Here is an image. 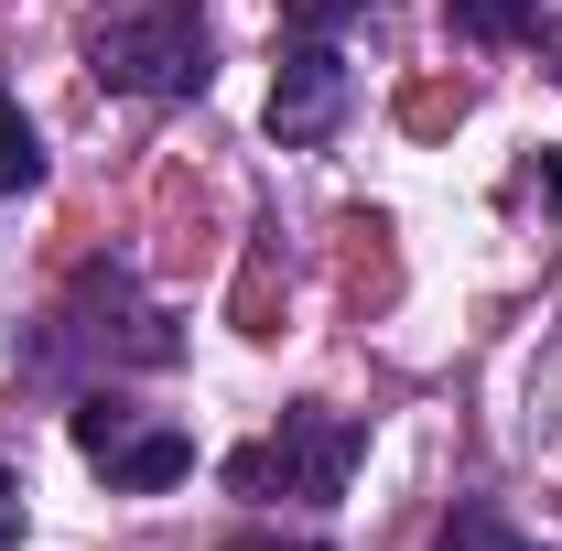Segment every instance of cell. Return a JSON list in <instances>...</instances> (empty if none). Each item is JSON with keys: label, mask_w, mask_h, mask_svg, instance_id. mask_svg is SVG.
I'll return each instance as SVG.
<instances>
[{"label": "cell", "mask_w": 562, "mask_h": 551, "mask_svg": "<svg viewBox=\"0 0 562 551\" xmlns=\"http://www.w3.org/2000/svg\"><path fill=\"white\" fill-rule=\"evenodd\" d=\"M368 0H281V33H303V44H336Z\"/></svg>", "instance_id": "8"}, {"label": "cell", "mask_w": 562, "mask_h": 551, "mask_svg": "<svg viewBox=\"0 0 562 551\" xmlns=\"http://www.w3.org/2000/svg\"><path fill=\"white\" fill-rule=\"evenodd\" d=\"M22 184H44V131L22 109H0V195H22Z\"/></svg>", "instance_id": "6"}, {"label": "cell", "mask_w": 562, "mask_h": 551, "mask_svg": "<svg viewBox=\"0 0 562 551\" xmlns=\"http://www.w3.org/2000/svg\"><path fill=\"white\" fill-rule=\"evenodd\" d=\"M541 206L562 216V151H541Z\"/></svg>", "instance_id": "10"}, {"label": "cell", "mask_w": 562, "mask_h": 551, "mask_svg": "<svg viewBox=\"0 0 562 551\" xmlns=\"http://www.w3.org/2000/svg\"><path fill=\"white\" fill-rule=\"evenodd\" d=\"M347 98H357V76L336 44H303V33H281V66H271V140H325L336 120H347Z\"/></svg>", "instance_id": "4"}, {"label": "cell", "mask_w": 562, "mask_h": 551, "mask_svg": "<svg viewBox=\"0 0 562 551\" xmlns=\"http://www.w3.org/2000/svg\"><path fill=\"white\" fill-rule=\"evenodd\" d=\"M22 508H33V486L0 465V551H22Z\"/></svg>", "instance_id": "9"}, {"label": "cell", "mask_w": 562, "mask_h": 551, "mask_svg": "<svg viewBox=\"0 0 562 551\" xmlns=\"http://www.w3.org/2000/svg\"><path fill=\"white\" fill-rule=\"evenodd\" d=\"M357 454H368V432L347 412H281L271 443H249V454H227V486L238 497H336L357 476Z\"/></svg>", "instance_id": "2"}, {"label": "cell", "mask_w": 562, "mask_h": 551, "mask_svg": "<svg viewBox=\"0 0 562 551\" xmlns=\"http://www.w3.org/2000/svg\"><path fill=\"white\" fill-rule=\"evenodd\" d=\"M530 11L541 0H454V33L465 44H508V33H530Z\"/></svg>", "instance_id": "7"}, {"label": "cell", "mask_w": 562, "mask_h": 551, "mask_svg": "<svg viewBox=\"0 0 562 551\" xmlns=\"http://www.w3.org/2000/svg\"><path fill=\"white\" fill-rule=\"evenodd\" d=\"M87 76L120 98H195L206 87V11L195 0H120L87 33Z\"/></svg>", "instance_id": "1"}, {"label": "cell", "mask_w": 562, "mask_h": 551, "mask_svg": "<svg viewBox=\"0 0 562 551\" xmlns=\"http://www.w3.org/2000/svg\"><path fill=\"white\" fill-rule=\"evenodd\" d=\"M432 551H530V541L497 519L487 497H454V508H443V530H432Z\"/></svg>", "instance_id": "5"}, {"label": "cell", "mask_w": 562, "mask_h": 551, "mask_svg": "<svg viewBox=\"0 0 562 551\" xmlns=\"http://www.w3.org/2000/svg\"><path fill=\"white\" fill-rule=\"evenodd\" d=\"M76 454L120 486V497H162V486L195 476V443H184L173 421H140L120 390H87V401H76Z\"/></svg>", "instance_id": "3"}, {"label": "cell", "mask_w": 562, "mask_h": 551, "mask_svg": "<svg viewBox=\"0 0 562 551\" xmlns=\"http://www.w3.org/2000/svg\"><path fill=\"white\" fill-rule=\"evenodd\" d=\"M227 551H325V541H260V530H238Z\"/></svg>", "instance_id": "11"}]
</instances>
